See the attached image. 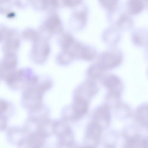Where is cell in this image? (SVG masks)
<instances>
[{
	"label": "cell",
	"mask_w": 148,
	"mask_h": 148,
	"mask_svg": "<svg viewBox=\"0 0 148 148\" xmlns=\"http://www.w3.org/2000/svg\"><path fill=\"white\" fill-rule=\"evenodd\" d=\"M53 82L50 77L43 76L39 77L36 83L23 90L21 104L28 113L42 107L44 94L52 87Z\"/></svg>",
	"instance_id": "cell-1"
},
{
	"label": "cell",
	"mask_w": 148,
	"mask_h": 148,
	"mask_svg": "<svg viewBox=\"0 0 148 148\" xmlns=\"http://www.w3.org/2000/svg\"><path fill=\"white\" fill-rule=\"evenodd\" d=\"M39 77L29 67L16 68L1 80L13 90H23L28 86L36 82Z\"/></svg>",
	"instance_id": "cell-2"
},
{
	"label": "cell",
	"mask_w": 148,
	"mask_h": 148,
	"mask_svg": "<svg viewBox=\"0 0 148 148\" xmlns=\"http://www.w3.org/2000/svg\"><path fill=\"white\" fill-rule=\"evenodd\" d=\"M39 33V36L31 42L32 44L29 55L30 58L33 62L42 64L46 61L50 54L51 39Z\"/></svg>",
	"instance_id": "cell-3"
},
{
	"label": "cell",
	"mask_w": 148,
	"mask_h": 148,
	"mask_svg": "<svg viewBox=\"0 0 148 148\" xmlns=\"http://www.w3.org/2000/svg\"><path fill=\"white\" fill-rule=\"evenodd\" d=\"M0 42L4 54L16 53L21 45L20 36L18 31L5 26H1Z\"/></svg>",
	"instance_id": "cell-4"
},
{
	"label": "cell",
	"mask_w": 148,
	"mask_h": 148,
	"mask_svg": "<svg viewBox=\"0 0 148 148\" xmlns=\"http://www.w3.org/2000/svg\"><path fill=\"white\" fill-rule=\"evenodd\" d=\"M123 58L122 52L119 48L116 46L110 47L99 54L96 62L105 72L119 66L123 62Z\"/></svg>",
	"instance_id": "cell-5"
},
{
	"label": "cell",
	"mask_w": 148,
	"mask_h": 148,
	"mask_svg": "<svg viewBox=\"0 0 148 148\" xmlns=\"http://www.w3.org/2000/svg\"><path fill=\"white\" fill-rule=\"evenodd\" d=\"M63 30L61 20L55 12L50 13L38 30L42 34L50 38L54 35L61 34Z\"/></svg>",
	"instance_id": "cell-6"
},
{
	"label": "cell",
	"mask_w": 148,
	"mask_h": 148,
	"mask_svg": "<svg viewBox=\"0 0 148 148\" xmlns=\"http://www.w3.org/2000/svg\"><path fill=\"white\" fill-rule=\"evenodd\" d=\"M100 79L105 87L112 94L119 97L123 90L122 80L117 75L112 73L104 74Z\"/></svg>",
	"instance_id": "cell-7"
},
{
	"label": "cell",
	"mask_w": 148,
	"mask_h": 148,
	"mask_svg": "<svg viewBox=\"0 0 148 148\" xmlns=\"http://www.w3.org/2000/svg\"><path fill=\"white\" fill-rule=\"evenodd\" d=\"M18 62L16 53L4 54L0 61L1 79L17 68Z\"/></svg>",
	"instance_id": "cell-8"
},
{
	"label": "cell",
	"mask_w": 148,
	"mask_h": 148,
	"mask_svg": "<svg viewBox=\"0 0 148 148\" xmlns=\"http://www.w3.org/2000/svg\"><path fill=\"white\" fill-rule=\"evenodd\" d=\"M132 41L136 46L146 47L148 46V29L138 28L134 30L131 35Z\"/></svg>",
	"instance_id": "cell-9"
},
{
	"label": "cell",
	"mask_w": 148,
	"mask_h": 148,
	"mask_svg": "<svg viewBox=\"0 0 148 148\" xmlns=\"http://www.w3.org/2000/svg\"><path fill=\"white\" fill-rule=\"evenodd\" d=\"M125 147L148 148V138L138 133L130 135L126 138Z\"/></svg>",
	"instance_id": "cell-10"
},
{
	"label": "cell",
	"mask_w": 148,
	"mask_h": 148,
	"mask_svg": "<svg viewBox=\"0 0 148 148\" xmlns=\"http://www.w3.org/2000/svg\"><path fill=\"white\" fill-rule=\"evenodd\" d=\"M97 53L95 47L82 43L78 51L77 60L92 61L97 56Z\"/></svg>",
	"instance_id": "cell-11"
},
{
	"label": "cell",
	"mask_w": 148,
	"mask_h": 148,
	"mask_svg": "<svg viewBox=\"0 0 148 148\" xmlns=\"http://www.w3.org/2000/svg\"><path fill=\"white\" fill-rule=\"evenodd\" d=\"M121 38V33L115 29H108L103 32L102 35V40L110 47H116L120 42Z\"/></svg>",
	"instance_id": "cell-12"
},
{
	"label": "cell",
	"mask_w": 148,
	"mask_h": 148,
	"mask_svg": "<svg viewBox=\"0 0 148 148\" xmlns=\"http://www.w3.org/2000/svg\"><path fill=\"white\" fill-rule=\"evenodd\" d=\"M72 108L75 118H79L86 114L88 109V105L86 100L80 97H77L73 102Z\"/></svg>",
	"instance_id": "cell-13"
},
{
	"label": "cell",
	"mask_w": 148,
	"mask_h": 148,
	"mask_svg": "<svg viewBox=\"0 0 148 148\" xmlns=\"http://www.w3.org/2000/svg\"><path fill=\"white\" fill-rule=\"evenodd\" d=\"M137 122L143 126L148 124V103H144L136 108L135 114Z\"/></svg>",
	"instance_id": "cell-14"
},
{
	"label": "cell",
	"mask_w": 148,
	"mask_h": 148,
	"mask_svg": "<svg viewBox=\"0 0 148 148\" xmlns=\"http://www.w3.org/2000/svg\"><path fill=\"white\" fill-rule=\"evenodd\" d=\"M101 127L95 121L92 122L89 125L87 130V139L94 142L99 139L101 133Z\"/></svg>",
	"instance_id": "cell-15"
},
{
	"label": "cell",
	"mask_w": 148,
	"mask_h": 148,
	"mask_svg": "<svg viewBox=\"0 0 148 148\" xmlns=\"http://www.w3.org/2000/svg\"><path fill=\"white\" fill-rule=\"evenodd\" d=\"M104 73V72L96 62L90 64L87 68L86 75L87 78L95 80L100 79Z\"/></svg>",
	"instance_id": "cell-16"
},
{
	"label": "cell",
	"mask_w": 148,
	"mask_h": 148,
	"mask_svg": "<svg viewBox=\"0 0 148 148\" xmlns=\"http://www.w3.org/2000/svg\"><path fill=\"white\" fill-rule=\"evenodd\" d=\"M127 5L129 13L132 15L139 14L145 8L143 0H128Z\"/></svg>",
	"instance_id": "cell-17"
},
{
	"label": "cell",
	"mask_w": 148,
	"mask_h": 148,
	"mask_svg": "<svg viewBox=\"0 0 148 148\" xmlns=\"http://www.w3.org/2000/svg\"><path fill=\"white\" fill-rule=\"evenodd\" d=\"M1 111L2 112V113L1 112V113L4 114H2V118H2V120H1V121H2V122H1L2 123V126L1 127H2V128L1 130L3 131L6 128L7 118V119L10 116L9 115H10L11 110H12L13 108L12 105L9 102L3 99L1 100Z\"/></svg>",
	"instance_id": "cell-18"
},
{
	"label": "cell",
	"mask_w": 148,
	"mask_h": 148,
	"mask_svg": "<svg viewBox=\"0 0 148 148\" xmlns=\"http://www.w3.org/2000/svg\"><path fill=\"white\" fill-rule=\"evenodd\" d=\"M75 40L74 36L68 32H62L58 40V43L62 50L67 49Z\"/></svg>",
	"instance_id": "cell-19"
},
{
	"label": "cell",
	"mask_w": 148,
	"mask_h": 148,
	"mask_svg": "<svg viewBox=\"0 0 148 148\" xmlns=\"http://www.w3.org/2000/svg\"><path fill=\"white\" fill-rule=\"evenodd\" d=\"M74 60L73 58L68 52L61 50L56 56V63L61 66H66L70 64Z\"/></svg>",
	"instance_id": "cell-20"
},
{
	"label": "cell",
	"mask_w": 148,
	"mask_h": 148,
	"mask_svg": "<svg viewBox=\"0 0 148 148\" xmlns=\"http://www.w3.org/2000/svg\"><path fill=\"white\" fill-rule=\"evenodd\" d=\"M117 25L120 29L124 31H128L132 28L134 22L129 15L123 14L120 18Z\"/></svg>",
	"instance_id": "cell-21"
},
{
	"label": "cell",
	"mask_w": 148,
	"mask_h": 148,
	"mask_svg": "<svg viewBox=\"0 0 148 148\" xmlns=\"http://www.w3.org/2000/svg\"><path fill=\"white\" fill-rule=\"evenodd\" d=\"M95 116L96 119L98 120L108 124L110 118L109 108L105 106L101 107L97 111Z\"/></svg>",
	"instance_id": "cell-22"
},
{
	"label": "cell",
	"mask_w": 148,
	"mask_h": 148,
	"mask_svg": "<svg viewBox=\"0 0 148 148\" xmlns=\"http://www.w3.org/2000/svg\"><path fill=\"white\" fill-rule=\"evenodd\" d=\"M38 30L32 28H27L22 32V36L25 40L32 42L39 35Z\"/></svg>",
	"instance_id": "cell-23"
},
{
	"label": "cell",
	"mask_w": 148,
	"mask_h": 148,
	"mask_svg": "<svg viewBox=\"0 0 148 148\" xmlns=\"http://www.w3.org/2000/svg\"><path fill=\"white\" fill-rule=\"evenodd\" d=\"M34 9L38 11L46 10L47 0H34L33 3Z\"/></svg>",
	"instance_id": "cell-24"
},
{
	"label": "cell",
	"mask_w": 148,
	"mask_h": 148,
	"mask_svg": "<svg viewBox=\"0 0 148 148\" xmlns=\"http://www.w3.org/2000/svg\"><path fill=\"white\" fill-rule=\"evenodd\" d=\"M101 4L105 9H112L116 5L118 0H99Z\"/></svg>",
	"instance_id": "cell-25"
},
{
	"label": "cell",
	"mask_w": 148,
	"mask_h": 148,
	"mask_svg": "<svg viewBox=\"0 0 148 148\" xmlns=\"http://www.w3.org/2000/svg\"><path fill=\"white\" fill-rule=\"evenodd\" d=\"M62 4L67 6L75 7L79 4L81 0H60Z\"/></svg>",
	"instance_id": "cell-26"
},
{
	"label": "cell",
	"mask_w": 148,
	"mask_h": 148,
	"mask_svg": "<svg viewBox=\"0 0 148 148\" xmlns=\"http://www.w3.org/2000/svg\"><path fill=\"white\" fill-rule=\"evenodd\" d=\"M31 0H14L15 5L20 8L26 7L30 3Z\"/></svg>",
	"instance_id": "cell-27"
},
{
	"label": "cell",
	"mask_w": 148,
	"mask_h": 148,
	"mask_svg": "<svg viewBox=\"0 0 148 148\" xmlns=\"http://www.w3.org/2000/svg\"><path fill=\"white\" fill-rule=\"evenodd\" d=\"M145 8L148 9V0H143Z\"/></svg>",
	"instance_id": "cell-28"
},
{
	"label": "cell",
	"mask_w": 148,
	"mask_h": 148,
	"mask_svg": "<svg viewBox=\"0 0 148 148\" xmlns=\"http://www.w3.org/2000/svg\"><path fill=\"white\" fill-rule=\"evenodd\" d=\"M147 62H148V61H147ZM147 75L148 76V68H147Z\"/></svg>",
	"instance_id": "cell-29"
},
{
	"label": "cell",
	"mask_w": 148,
	"mask_h": 148,
	"mask_svg": "<svg viewBox=\"0 0 148 148\" xmlns=\"http://www.w3.org/2000/svg\"><path fill=\"white\" fill-rule=\"evenodd\" d=\"M146 126L147 127L148 129V124Z\"/></svg>",
	"instance_id": "cell-30"
}]
</instances>
